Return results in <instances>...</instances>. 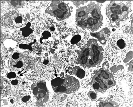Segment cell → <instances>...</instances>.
<instances>
[{
    "label": "cell",
    "mask_w": 133,
    "mask_h": 107,
    "mask_svg": "<svg viewBox=\"0 0 133 107\" xmlns=\"http://www.w3.org/2000/svg\"><path fill=\"white\" fill-rule=\"evenodd\" d=\"M103 16L101 7L92 2L77 10L76 16L77 26L82 29L95 31L103 25Z\"/></svg>",
    "instance_id": "1"
},
{
    "label": "cell",
    "mask_w": 133,
    "mask_h": 107,
    "mask_svg": "<svg viewBox=\"0 0 133 107\" xmlns=\"http://www.w3.org/2000/svg\"><path fill=\"white\" fill-rule=\"evenodd\" d=\"M117 31L110 36L108 53L114 59H122L132 45V36L124 30Z\"/></svg>",
    "instance_id": "2"
},
{
    "label": "cell",
    "mask_w": 133,
    "mask_h": 107,
    "mask_svg": "<svg viewBox=\"0 0 133 107\" xmlns=\"http://www.w3.org/2000/svg\"><path fill=\"white\" fill-rule=\"evenodd\" d=\"M104 51L97 40L92 39L89 40L82 48L78 58V63L85 68L95 67L102 61Z\"/></svg>",
    "instance_id": "3"
},
{
    "label": "cell",
    "mask_w": 133,
    "mask_h": 107,
    "mask_svg": "<svg viewBox=\"0 0 133 107\" xmlns=\"http://www.w3.org/2000/svg\"><path fill=\"white\" fill-rule=\"evenodd\" d=\"M129 2L112 1L107 5L106 15L112 26L117 28L127 22L132 11L131 2Z\"/></svg>",
    "instance_id": "4"
},
{
    "label": "cell",
    "mask_w": 133,
    "mask_h": 107,
    "mask_svg": "<svg viewBox=\"0 0 133 107\" xmlns=\"http://www.w3.org/2000/svg\"><path fill=\"white\" fill-rule=\"evenodd\" d=\"M91 83L94 90L104 93L108 89L113 87L116 83L112 74L101 69L94 75Z\"/></svg>",
    "instance_id": "5"
},
{
    "label": "cell",
    "mask_w": 133,
    "mask_h": 107,
    "mask_svg": "<svg viewBox=\"0 0 133 107\" xmlns=\"http://www.w3.org/2000/svg\"><path fill=\"white\" fill-rule=\"evenodd\" d=\"M52 88L56 92L70 94L76 92L80 87L78 79L73 77L65 79L60 77L56 78L51 81Z\"/></svg>",
    "instance_id": "6"
},
{
    "label": "cell",
    "mask_w": 133,
    "mask_h": 107,
    "mask_svg": "<svg viewBox=\"0 0 133 107\" xmlns=\"http://www.w3.org/2000/svg\"><path fill=\"white\" fill-rule=\"evenodd\" d=\"M89 38V34L83 29L70 28L65 41L70 47L82 48L88 42Z\"/></svg>",
    "instance_id": "7"
},
{
    "label": "cell",
    "mask_w": 133,
    "mask_h": 107,
    "mask_svg": "<svg viewBox=\"0 0 133 107\" xmlns=\"http://www.w3.org/2000/svg\"><path fill=\"white\" fill-rule=\"evenodd\" d=\"M26 22L25 17L15 11H10L6 13L1 19L3 26L9 28H20L25 25Z\"/></svg>",
    "instance_id": "8"
},
{
    "label": "cell",
    "mask_w": 133,
    "mask_h": 107,
    "mask_svg": "<svg viewBox=\"0 0 133 107\" xmlns=\"http://www.w3.org/2000/svg\"><path fill=\"white\" fill-rule=\"evenodd\" d=\"M51 6L52 13L59 20L65 19L71 15L69 6L63 2H54L52 3Z\"/></svg>",
    "instance_id": "9"
},
{
    "label": "cell",
    "mask_w": 133,
    "mask_h": 107,
    "mask_svg": "<svg viewBox=\"0 0 133 107\" xmlns=\"http://www.w3.org/2000/svg\"><path fill=\"white\" fill-rule=\"evenodd\" d=\"M32 89L33 94L38 101L43 103L46 102L48 98L49 91L45 82L41 81L33 85Z\"/></svg>",
    "instance_id": "10"
},
{
    "label": "cell",
    "mask_w": 133,
    "mask_h": 107,
    "mask_svg": "<svg viewBox=\"0 0 133 107\" xmlns=\"http://www.w3.org/2000/svg\"><path fill=\"white\" fill-rule=\"evenodd\" d=\"M110 34V30L106 27L96 33L95 36L101 44H104L109 39Z\"/></svg>",
    "instance_id": "11"
},
{
    "label": "cell",
    "mask_w": 133,
    "mask_h": 107,
    "mask_svg": "<svg viewBox=\"0 0 133 107\" xmlns=\"http://www.w3.org/2000/svg\"><path fill=\"white\" fill-rule=\"evenodd\" d=\"M73 74L79 78L82 79L85 77V72L79 67L76 66L73 68Z\"/></svg>",
    "instance_id": "12"
},
{
    "label": "cell",
    "mask_w": 133,
    "mask_h": 107,
    "mask_svg": "<svg viewBox=\"0 0 133 107\" xmlns=\"http://www.w3.org/2000/svg\"><path fill=\"white\" fill-rule=\"evenodd\" d=\"M20 30L22 31V34L23 36L25 37L29 36L33 32V30L31 29L30 27H29V26H28L21 29Z\"/></svg>",
    "instance_id": "13"
},
{
    "label": "cell",
    "mask_w": 133,
    "mask_h": 107,
    "mask_svg": "<svg viewBox=\"0 0 133 107\" xmlns=\"http://www.w3.org/2000/svg\"><path fill=\"white\" fill-rule=\"evenodd\" d=\"M89 98L92 101H95L97 98V95L96 93L92 91L89 92L88 94Z\"/></svg>",
    "instance_id": "14"
},
{
    "label": "cell",
    "mask_w": 133,
    "mask_h": 107,
    "mask_svg": "<svg viewBox=\"0 0 133 107\" xmlns=\"http://www.w3.org/2000/svg\"><path fill=\"white\" fill-rule=\"evenodd\" d=\"M16 75L15 73L14 72H10L8 74L7 77L9 79H12L16 77Z\"/></svg>",
    "instance_id": "15"
},
{
    "label": "cell",
    "mask_w": 133,
    "mask_h": 107,
    "mask_svg": "<svg viewBox=\"0 0 133 107\" xmlns=\"http://www.w3.org/2000/svg\"><path fill=\"white\" fill-rule=\"evenodd\" d=\"M30 98V96H24L22 99V101L24 102H26L28 101Z\"/></svg>",
    "instance_id": "16"
},
{
    "label": "cell",
    "mask_w": 133,
    "mask_h": 107,
    "mask_svg": "<svg viewBox=\"0 0 133 107\" xmlns=\"http://www.w3.org/2000/svg\"><path fill=\"white\" fill-rule=\"evenodd\" d=\"M18 81L16 80H14L12 81L11 82V83L13 85H16L18 84Z\"/></svg>",
    "instance_id": "17"
}]
</instances>
